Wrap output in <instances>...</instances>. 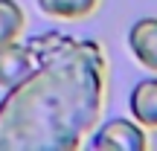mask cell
Instances as JSON below:
<instances>
[{
    "label": "cell",
    "instance_id": "cell-1",
    "mask_svg": "<svg viewBox=\"0 0 157 151\" xmlns=\"http://www.w3.org/2000/svg\"><path fill=\"white\" fill-rule=\"evenodd\" d=\"M93 151H146L148 134L137 119L113 116L96 128V134L87 142Z\"/></svg>",
    "mask_w": 157,
    "mask_h": 151
},
{
    "label": "cell",
    "instance_id": "cell-4",
    "mask_svg": "<svg viewBox=\"0 0 157 151\" xmlns=\"http://www.w3.org/2000/svg\"><path fill=\"white\" fill-rule=\"evenodd\" d=\"M128 111H131V119H137L146 131H157V73L140 78L131 87Z\"/></svg>",
    "mask_w": 157,
    "mask_h": 151
},
{
    "label": "cell",
    "instance_id": "cell-2",
    "mask_svg": "<svg viewBox=\"0 0 157 151\" xmlns=\"http://www.w3.org/2000/svg\"><path fill=\"white\" fill-rule=\"evenodd\" d=\"M35 73V55L17 41L0 47V87H17Z\"/></svg>",
    "mask_w": 157,
    "mask_h": 151
},
{
    "label": "cell",
    "instance_id": "cell-6",
    "mask_svg": "<svg viewBox=\"0 0 157 151\" xmlns=\"http://www.w3.org/2000/svg\"><path fill=\"white\" fill-rule=\"evenodd\" d=\"M23 26H26V15H23L21 3L15 0H0V47L12 44L21 38Z\"/></svg>",
    "mask_w": 157,
    "mask_h": 151
},
{
    "label": "cell",
    "instance_id": "cell-3",
    "mask_svg": "<svg viewBox=\"0 0 157 151\" xmlns=\"http://www.w3.org/2000/svg\"><path fill=\"white\" fill-rule=\"evenodd\" d=\"M128 50L146 70L157 73V17H140L128 29Z\"/></svg>",
    "mask_w": 157,
    "mask_h": 151
},
{
    "label": "cell",
    "instance_id": "cell-5",
    "mask_svg": "<svg viewBox=\"0 0 157 151\" xmlns=\"http://www.w3.org/2000/svg\"><path fill=\"white\" fill-rule=\"evenodd\" d=\"M38 9L50 17H61V21H78L96 12L99 0H35Z\"/></svg>",
    "mask_w": 157,
    "mask_h": 151
}]
</instances>
